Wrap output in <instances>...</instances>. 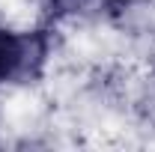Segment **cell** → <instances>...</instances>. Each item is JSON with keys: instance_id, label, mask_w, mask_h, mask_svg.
<instances>
[{"instance_id": "obj_1", "label": "cell", "mask_w": 155, "mask_h": 152, "mask_svg": "<svg viewBox=\"0 0 155 152\" xmlns=\"http://www.w3.org/2000/svg\"><path fill=\"white\" fill-rule=\"evenodd\" d=\"M51 51L42 30H12L0 24V84H30Z\"/></svg>"}, {"instance_id": "obj_2", "label": "cell", "mask_w": 155, "mask_h": 152, "mask_svg": "<svg viewBox=\"0 0 155 152\" xmlns=\"http://www.w3.org/2000/svg\"><path fill=\"white\" fill-rule=\"evenodd\" d=\"M48 3H51V6H75L78 0H48Z\"/></svg>"}]
</instances>
